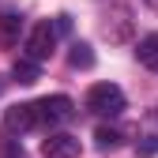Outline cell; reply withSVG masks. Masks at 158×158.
<instances>
[{
  "mask_svg": "<svg viewBox=\"0 0 158 158\" xmlns=\"http://www.w3.org/2000/svg\"><path fill=\"white\" fill-rule=\"evenodd\" d=\"M87 109L98 113V117H117L124 113V90L117 83H94L87 90Z\"/></svg>",
  "mask_w": 158,
  "mask_h": 158,
  "instance_id": "cell-1",
  "label": "cell"
},
{
  "mask_svg": "<svg viewBox=\"0 0 158 158\" xmlns=\"http://www.w3.org/2000/svg\"><path fill=\"white\" fill-rule=\"evenodd\" d=\"M53 45H56V27L49 23H38L27 38V56L30 60H49L53 56Z\"/></svg>",
  "mask_w": 158,
  "mask_h": 158,
  "instance_id": "cell-2",
  "label": "cell"
},
{
  "mask_svg": "<svg viewBox=\"0 0 158 158\" xmlns=\"http://www.w3.org/2000/svg\"><path fill=\"white\" fill-rule=\"evenodd\" d=\"M34 113H38V124H60L72 117V98H64V94L42 98V102H34Z\"/></svg>",
  "mask_w": 158,
  "mask_h": 158,
  "instance_id": "cell-3",
  "label": "cell"
},
{
  "mask_svg": "<svg viewBox=\"0 0 158 158\" xmlns=\"http://www.w3.org/2000/svg\"><path fill=\"white\" fill-rule=\"evenodd\" d=\"M42 154L45 158H79V139L68 135V132H56L42 143Z\"/></svg>",
  "mask_w": 158,
  "mask_h": 158,
  "instance_id": "cell-4",
  "label": "cell"
},
{
  "mask_svg": "<svg viewBox=\"0 0 158 158\" xmlns=\"http://www.w3.org/2000/svg\"><path fill=\"white\" fill-rule=\"evenodd\" d=\"M4 128H8V132H30V128H38L34 102H27V106H11V109L4 113Z\"/></svg>",
  "mask_w": 158,
  "mask_h": 158,
  "instance_id": "cell-5",
  "label": "cell"
},
{
  "mask_svg": "<svg viewBox=\"0 0 158 158\" xmlns=\"http://www.w3.org/2000/svg\"><path fill=\"white\" fill-rule=\"evenodd\" d=\"M135 60H139L143 68H151V72H158V34L139 38V45H135Z\"/></svg>",
  "mask_w": 158,
  "mask_h": 158,
  "instance_id": "cell-6",
  "label": "cell"
},
{
  "mask_svg": "<svg viewBox=\"0 0 158 158\" xmlns=\"http://www.w3.org/2000/svg\"><path fill=\"white\" fill-rule=\"evenodd\" d=\"M11 75H15V83H23V87H30V83H38V79H42L38 60H30V56H19L15 68H11Z\"/></svg>",
  "mask_w": 158,
  "mask_h": 158,
  "instance_id": "cell-7",
  "label": "cell"
},
{
  "mask_svg": "<svg viewBox=\"0 0 158 158\" xmlns=\"http://www.w3.org/2000/svg\"><path fill=\"white\" fill-rule=\"evenodd\" d=\"M19 34H23V19L19 15H0V45H15L19 42Z\"/></svg>",
  "mask_w": 158,
  "mask_h": 158,
  "instance_id": "cell-8",
  "label": "cell"
},
{
  "mask_svg": "<svg viewBox=\"0 0 158 158\" xmlns=\"http://www.w3.org/2000/svg\"><path fill=\"white\" fill-rule=\"evenodd\" d=\"M68 64H72V68H94V53H90V45H87V42H75L72 53H68Z\"/></svg>",
  "mask_w": 158,
  "mask_h": 158,
  "instance_id": "cell-9",
  "label": "cell"
},
{
  "mask_svg": "<svg viewBox=\"0 0 158 158\" xmlns=\"http://www.w3.org/2000/svg\"><path fill=\"white\" fill-rule=\"evenodd\" d=\"M94 143L102 147V151H113L117 143H121V132H117V128H98L94 132Z\"/></svg>",
  "mask_w": 158,
  "mask_h": 158,
  "instance_id": "cell-10",
  "label": "cell"
},
{
  "mask_svg": "<svg viewBox=\"0 0 158 158\" xmlns=\"http://www.w3.org/2000/svg\"><path fill=\"white\" fill-rule=\"evenodd\" d=\"M135 154H139V158H154L158 154V135H147L143 143H135Z\"/></svg>",
  "mask_w": 158,
  "mask_h": 158,
  "instance_id": "cell-11",
  "label": "cell"
},
{
  "mask_svg": "<svg viewBox=\"0 0 158 158\" xmlns=\"http://www.w3.org/2000/svg\"><path fill=\"white\" fill-rule=\"evenodd\" d=\"M151 4H154V8H158V0H151Z\"/></svg>",
  "mask_w": 158,
  "mask_h": 158,
  "instance_id": "cell-12",
  "label": "cell"
}]
</instances>
